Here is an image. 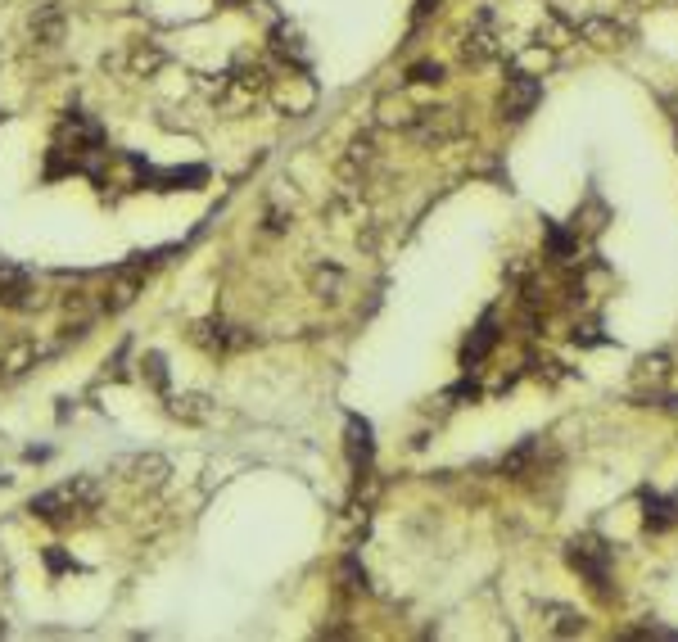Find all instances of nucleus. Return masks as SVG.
Returning a JSON list of instances; mask_svg holds the SVG:
<instances>
[{"label": "nucleus", "mask_w": 678, "mask_h": 642, "mask_svg": "<svg viewBox=\"0 0 678 642\" xmlns=\"http://www.w3.org/2000/svg\"><path fill=\"white\" fill-rule=\"evenodd\" d=\"M344 443H349V462H353V471H367V466H371V457H376V443H371V421L349 416Z\"/></svg>", "instance_id": "10"}, {"label": "nucleus", "mask_w": 678, "mask_h": 642, "mask_svg": "<svg viewBox=\"0 0 678 642\" xmlns=\"http://www.w3.org/2000/svg\"><path fill=\"white\" fill-rule=\"evenodd\" d=\"M199 181H208V168H167V172H154L145 177V186L154 190H195Z\"/></svg>", "instance_id": "13"}, {"label": "nucleus", "mask_w": 678, "mask_h": 642, "mask_svg": "<svg viewBox=\"0 0 678 642\" xmlns=\"http://www.w3.org/2000/svg\"><path fill=\"white\" fill-rule=\"evenodd\" d=\"M489 27H493V14L484 9V14L475 18V27L466 32V59H471V64L493 59V50H498V46H493V32H489Z\"/></svg>", "instance_id": "15"}, {"label": "nucleus", "mask_w": 678, "mask_h": 642, "mask_svg": "<svg viewBox=\"0 0 678 642\" xmlns=\"http://www.w3.org/2000/svg\"><path fill=\"white\" fill-rule=\"evenodd\" d=\"M339 280H344L339 267H317V271H312V290H317L321 299H330V294L339 290Z\"/></svg>", "instance_id": "21"}, {"label": "nucleus", "mask_w": 678, "mask_h": 642, "mask_svg": "<svg viewBox=\"0 0 678 642\" xmlns=\"http://www.w3.org/2000/svg\"><path fill=\"white\" fill-rule=\"evenodd\" d=\"M140 372H145V381L154 389H167V367H163L158 353H145V358H140Z\"/></svg>", "instance_id": "23"}, {"label": "nucleus", "mask_w": 678, "mask_h": 642, "mask_svg": "<svg viewBox=\"0 0 678 642\" xmlns=\"http://www.w3.org/2000/svg\"><path fill=\"white\" fill-rule=\"evenodd\" d=\"M0 638H5V620H0Z\"/></svg>", "instance_id": "28"}, {"label": "nucleus", "mask_w": 678, "mask_h": 642, "mask_svg": "<svg viewBox=\"0 0 678 642\" xmlns=\"http://www.w3.org/2000/svg\"><path fill=\"white\" fill-rule=\"evenodd\" d=\"M127 64H132V73H136V77H140V73L149 77V73H154V68L163 64V50H158L154 41H136V46H132V55H127Z\"/></svg>", "instance_id": "17"}, {"label": "nucleus", "mask_w": 678, "mask_h": 642, "mask_svg": "<svg viewBox=\"0 0 678 642\" xmlns=\"http://www.w3.org/2000/svg\"><path fill=\"white\" fill-rule=\"evenodd\" d=\"M674 507H678V498H656V494L647 489V494H643V520H647V529H656V534L670 529L678 520Z\"/></svg>", "instance_id": "16"}, {"label": "nucleus", "mask_w": 678, "mask_h": 642, "mask_svg": "<svg viewBox=\"0 0 678 642\" xmlns=\"http://www.w3.org/2000/svg\"><path fill=\"white\" fill-rule=\"evenodd\" d=\"M46 561H50V570H68V566H73V561H68L64 552H55V547L46 552Z\"/></svg>", "instance_id": "25"}, {"label": "nucleus", "mask_w": 678, "mask_h": 642, "mask_svg": "<svg viewBox=\"0 0 678 642\" xmlns=\"http://www.w3.org/2000/svg\"><path fill=\"white\" fill-rule=\"evenodd\" d=\"M547 240H552V254H556V258H565L570 250H574V245H570V236H565V231H556V227H547Z\"/></svg>", "instance_id": "24"}, {"label": "nucleus", "mask_w": 678, "mask_h": 642, "mask_svg": "<svg viewBox=\"0 0 678 642\" xmlns=\"http://www.w3.org/2000/svg\"><path fill=\"white\" fill-rule=\"evenodd\" d=\"M0 308H9V312H32V308H41V285H36V276H32L27 267L9 262V258H0Z\"/></svg>", "instance_id": "4"}, {"label": "nucleus", "mask_w": 678, "mask_h": 642, "mask_svg": "<svg viewBox=\"0 0 678 642\" xmlns=\"http://www.w3.org/2000/svg\"><path fill=\"white\" fill-rule=\"evenodd\" d=\"M36 344H27V340H14L9 349H0V381H18L27 367H36Z\"/></svg>", "instance_id": "14"}, {"label": "nucleus", "mask_w": 678, "mask_h": 642, "mask_svg": "<svg viewBox=\"0 0 678 642\" xmlns=\"http://www.w3.org/2000/svg\"><path fill=\"white\" fill-rule=\"evenodd\" d=\"M434 9H439V0H416V23H420V18H430Z\"/></svg>", "instance_id": "27"}, {"label": "nucleus", "mask_w": 678, "mask_h": 642, "mask_svg": "<svg viewBox=\"0 0 678 642\" xmlns=\"http://www.w3.org/2000/svg\"><path fill=\"white\" fill-rule=\"evenodd\" d=\"M443 77H448V68H443L439 59H420V64L407 68V82H411V87H439Z\"/></svg>", "instance_id": "18"}, {"label": "nucleus", "mask_w": 678, "mask_h": 642, "mask_svg": "<svg viewBox=\"0 0 678 642\" xmlns=\"http://www.w3.org/2000/svg\"><path fill=\"white\" fill-rule=\"evenodd\" d=\"M109 149L105 127L96 118H86L82 109H68L55 127L50 154H46V177H64V172H86L100 154Z\"/></svg>", "instance_id": "1"}, {"label": "nucleus", "mask_w": 678, "mask_h": 642, "mask_svg": "<svg viewBox=\"0 0 678 642\" xmlns=\"http://www.w3.org/2000/svg\"><path fill=\"white\" fill-rule=\"evenodd\" d=\"M268 231L276 236V231H285V213L280 209H268Z\"/></svg>", "instance_id": "26"}, {"label": "nucleus", "mask_w": 678, "mask_h": 642, "mask_svg": "<svg viewBox=\"0 0 678 642\" xmlns=\"http://www.w3.org/2000/svg\"><path fill=\"white\" fill-rule=\"evenodd\" d=\"M271 55L280 64H294V68H308V50H303V36L289 27V23H276L271 27Z\"/></svg>", "instance_id": "12"}, {"label": "nucleus", "mask_w": 678, "mask_h": 642, "mask_svg": "<svg viewBox=\"0 0 678 642\" xmlns=\"http://www.w3.org/2000/svg\"><path fill=\"white\" fill-rule=\"evenodd\" d=\"M547 616H556V620H552V634H583V616H579V611H570V606H547Z\"/></svg>", "instance_id": "20"}, {"label": "nucleus", "mask_w": 678, "mask_h": 642, "mask_svg": "<svg viewBox=\"0 0 678 642\" xmlns=\"http://www.w3.org/2000/svg\"><path fill=\"white\" fill-rule=\"evenodd\" d=\"M195 344H204L208 353H231V349H245V344H254V335H249V331H236V326H227V321L218 317V321H204V326H195Z\"/></svg>", "instance_id": "9"}, {"label": "nucleus", "mask_w": 678, "mask_h": 642, "mask_svg": "<svg viewBox=\"0 0 678 642\" xmlns=\"http://www.w3.org/2000/svg\"><path fill=\"white\" fill-rule=\"evenodd\" d=\"M407 131L425 145H443V140H457L461 136V114L457 109H411Z\"/></svg>", "instance_id": "6"}, {"label": "nucleus", "mask_w": 678, "mask_h": 642, "mask_svg": "<svg viewBox=\"0 0 678 642\" xmlns=\"http://www.w3.org/2000/svg\"><path fill=\"white\" fill-rule=\"evenodd\" d=\"M570 566H574L602 597H611V547H606V543H597V538H574V543H570Z\"/></svg>", "instance_id": "5"}, {"label": "nucleus", "mask_w": 678, "mask_h": 642, "mask_svg": "<svg viewBox=\"0 0 678 642\" xmlns=\"http://www.w3.org/2000/svg\"><path fill=\"white\" fill-rule=\"evenodd\" d=\"M539 96H542L539 77H530V73H511V77H507V96H502V118H511V123L530 118L534 105H539Z\"/></svg>", "instance_id": "7"}, {"label": "nucleus", "mask_w": 678, "mask_h": 642, "mask_svg": "<svg viewBox=\"0 0 678 642\" xmlns=\"http://www.w3.org/2000/svg\"><path fill=\"white\" fill-rule=\"evenodd\" d=\"M163 475H167V462H163V457H136V484L158 489Z\"/></svg>", "instance_id": "19"}, {"label": "nucleus", "mask_w": 678, "mask_h": 642, "mask_svg": "<svg viewBox=\"0 0 678 642\" xmlns=\"http://www.w3.org/2000/svg\"><path fill=\"white\" fill-rule=\"evenodd\" d=\"M64 27H68V18H64V5H36V14L27 18L32 46H41V50L59 46V41H64Z\"/></svg>", "instance_id": "8"}, {"label": "nucleus", "mask_w": 678, "mask_h": 642, "mask_svg": "<svg viewBox=\"0 0 678 642\" xmlns=\"http://www.w3.org/2000/svg\"><path fill=\"white\" fill-rule=\"evenodd\" d=\"M339 575H344V588L367 593V570L358 566V556H344V561H339Z\"/></svg>", "instance_id": "22"}, {"label": "nucleus", "mask_w": 678, "mask_h": 642, "mask_svg": "<svg viewBox=\"0 0 678 642\" xmlns=\"http://www.w3.org/2000/svg\"><path fill=\"white\" fill-rule=\"evenodd\" d=\"M263 91H268V68L263 64H254V59H245V64H236L222 82H218V109L222 114H249L258 100H263Z\"/></svg>", "instance_id": "3"}, {"label": "nucleus", "mask_w": 678, "mask_h": 642, "mask_svg": "<svg viewBox=\"0 0 678 642\" xmlns=\"http://www.w3.org/2000/svg\"><path fill=\"white\" fill-rule=\"evenodd\" d=\"M498 344V312H484L480 317V326H475V335H471V344L461 349V367L471 372V367H480L484 362V353Z\"/></svg>", "instance_id": "11"}, {"label": "nucleus", "mask_w": 678, "mask_h": 642, "mask_svg": "<svg viewBox=\"0 0 678 642\" xmlns=\"http://www.w3.org/2000/svg\"><path fill=\"white\" fill-rule=\"evenodd\" d=\"M96 507H100V484L91 475H77V480H68L59 489H46V494H36L27 503V512L36 520H46V525H73V520H82Z\"/></svg>", "instance_id": "2"}]
</instances>
